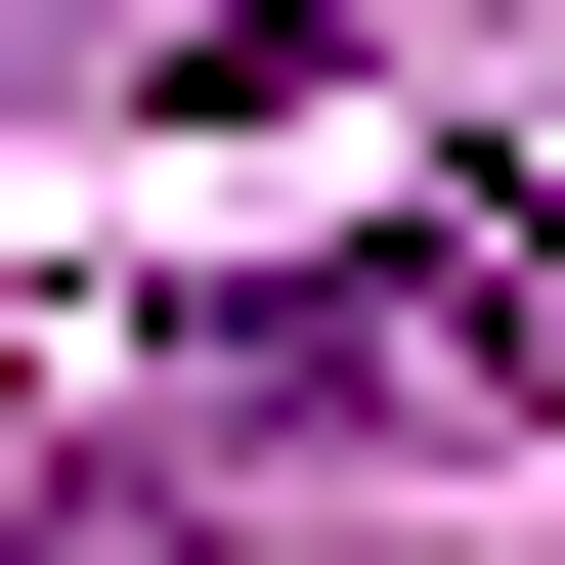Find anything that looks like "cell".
I'll return each instance as SVG.
<instances>
[{
  "instance_id": "1",
  "label": "cell",
  "mask_w": 565,
  "mask_h": 565,
  "mask_svg": "<svg viewBox=\"0 0 565 565\" xmlns=\"http://www.w3.org/2000/svg\"><path fill=\"white\" fill-rule=\"evenodd\" d=\"M522 392H565V217H522V174H435L392 262L174 305V435H522Z\"/></svg>"
},
{
  "instance_id": "3",
  "label": "cell",
  "mask_w": 565,
  "mask_h": 565,
  "mask_svg": "<svg viewBox=\"0 0 565 565\" xmlns=\"http://www.w3.org/2000/svg\"><path fill=\"white\" fill-rule=\"evenodd\" d=\"M0 44H44V0H0Z\"/></svg>"
},
{
  "instance_id": "2",
  "label": "cell",
  "mask_w": 565,
  "mask_h": 565,
  "mask_svg": "<svg viewBox=\"0 0 565 565\" xmlns=\"http://www.w3.org/2000/svg\"><path fill=\"white\" fill-rule=\"evenodd\" d=\"M131 44H174V87H305V44H349V0H131Z\"/></svg>"
}]
</instances>
